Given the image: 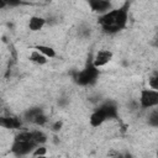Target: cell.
Listing matches in <instances>:
<instances>
[{
	"instance_id": "2",
	"label": "cell",
	"mask_w": 158,
	"mask_h": 158,
	"mask_svg": "<svg viewBox=\"0 0 158 158\" xmlns=\"http://www.w3.org/2000/svg\"><path fill=\"white\" fill-rule=\"evenodd\" d=\"M99 75V70L94 64H89L85 69H83L81 72H79L75 77V81L79 85H88L91 84L96 80Z\"/></svg>"
},
{
	"instance_id": "6",
	"label": "cell",
	"mask_w": 158,
	"mask_h": 158,
	"mask_svg": "<svg viewBox=\"0 0 158 158\" xmlns=\"http://www.w3.org/2000/svg\"><path fill=\"white\" fill-rule=\"evenodd\" d=\"M0 126L5 128H19L21 126V120L14 116H0Z\"/></svg>"
},
{
	"instance_id": "3",
	"label": "cell",
	"mask_w": 158,
	"mask_h": 158,
	"mask_svg": "<svg viewBox=\"0 0 158 158\" xmlns=\"http://www.w3.org/2000/svg\"><path fill=\"white\" fill-rule=\"evenodd\" d=\"M141 106L143 109H148L156 106L158 104V91L154 89H143L141 91Z\"/></svg>"
},
{
	"instance_id": "13",
	"label": "cell",
	"mask_w": 158,
	"mask_h": 158,
	"mask_svg": "<svg viewBox=\"0 0 158 158\" xmlns=\"http://www.w3.org/2000/svg\"><path fill=\"white\" fill-rule=\"evenodd\" d=\"M32 139H33L37 144H40V143L46 142L47 137H46V135H44L43 132H41V131H32Z\"/></svg>"
},
{
	"instance_id": "18",
	"label": "cell",
	"mask_w": 158,
	"mask_h": 158,
	"mask_svg": "<svg viewBox=\"0 0 158 158\" xmlns=\"http://www.w3.org/2000/svg\"><path fill=\"white\" fill-rule=\"evenodd\" d=\"M33 156H46V148L44 147L36 148V151L33 152Z\"/></svg>"
},
{
	"instance_id": "9",
	"label": "cell",
	"mask_w": 158,
	"mask_h": 158,
	"mask_svg": "<svg viewBox=\"0 0 158 158\" xmlns=\"http://www.w3.org/2000/svg\"><path fill=\"white\" fill-rule=\"evenodd\" d=\"M105 120H106L105 115L98 109V110L94 111V112L91 114V116H90V125L94 126V127H98V126H100Z\"/></svg>"
},
{
	"instance_id": "8",
	"label": "cell",
	"mask_w": 158,
	"mask_h": 158,
	"mask_svg": "<svg viewBox=\"0 0 158 158\" xmlns=\"http://www.w3.org/2000/svg\"><path fill=\"white\" fill-rule=\"evenodd\" d=\"M99 110L105 115L106 118H112V117H116V115H117V109L112 102H106V104L101 105L99 107Z\"/></svg>"
},
{
	"instance_id": "4",
	"label": "cell",
	"mask_w": 158,
	"mask_h": 158,
	"mask_svg": "<svg viewBox=\"0 0 158 158\" xmlns=\"http://www.w3.org/2000/svg\"><path fill=\"white\" fill-rule=\"evenodd\" d=\"M37 144L33 141H19L15 139L14 144H12V151L19 154V156H23V154H28Z\"/></svg>"
},
{
	"instance_id": "14",
	"label": "cell",
	"mask_w": 158,
	"mask_h": 158,
	"mask_svg": "<svg viewBox=\"0 0 158 158\" xmlns=\"http://www.w3.org/2000/svg\"><path fill=\"white\" fill-rule=\"evenodd\" d=\"M42 112V110L41 109H38V107H35V109H30L28 111H26V114H25V117H26V120L27 121H33V118L38 115V114H41Z\"/></svg>"
},
{
	"instance_id": "20",
	"label": "cell",
	"mask_w": 158,
	"mask_h": 158,
	"mask_svg": "<svg viewBox=\"0 0 158 158\" xmlns=\"http://www.w3.org/2000/svg\"><path fill=\"white\" fill-rule=\"evenodd\" d=\"M52 127H53V130H54V131H59V130H60V127H62V122L57 121Z\"/></svg>"
},
{
	"instance_id": "16",
	"label": "cell",
	"mask_w": 158,
	"mask_h": 158,
	"mask_svg": "<svg viewBox=\"0 0 158 158\" xmlns=\"http://www.w3.org/2000/svg\"><path fill=\"white\" fill-rule=\"evenodd\" d=\"M149 85H151V88L154 89V90L158 89V77H157V75H154V77H152V78L149 79Z\"/></svg>"
},
{
	"instance_id": "21",
	"label": "cell",
	"mask_w": 158,
	"mask_h": 158,
	"mask_svg": "<svg viewBox=\"0 0 158 158\" xmlns=\"http://www.w3.org/2000/svg\"><path fill=\"white\" fill-rule=\"evenodd\" d=\"M7 6V0H0V9Z\"/></svg>"
},
{
	"instance_id": "17",
	"label": "cell",
	"mask_w": 158,
	"mask_h": 158,
	"mask_svg": "<svg viewBox=\"0 0 158 158\" xmlns=\"http://www.w3.org/2000/svg\"><path fill=\"white\" fill-rule=\"evenodd\" d=\"M149 122H151V125H153V126H157V125H158V112H157V111H154V112L151 115Z\"/></svg>"
},
{
	"instance_id": "7",
	"label": "cell",
	"mask_w": 158,
	"mask_h": 158,
	"mask_svg": "<svg viewBox=\"0 0 158 158\" xmlns=\"http://www.w3.org/2000/svg\"><path fill=\"white\" fill-rule=\"evenodd\" d=\"M89 5L93 11L104 12L110 7V1H107V0H89Z\"/></svg>"
},
{
	"instance_id": "11",
	"label": "cell",
	"mask_w": 158,
	"mask_h": 158,
	"mask_svg": "<svg viewBox=\"0 0 158 158\" xmlns=\"http://www.w3.org/2000/svg\"><path fill=\"white\" fill-rule=\"evenodd\" d=\"M30 59H31L32 62L37 63V64H44V63L47 62L46 56H43V54H42L41 52H38V51H33V52L31 53V56H30Z\"/></svg>"
},
{
	"instance_id": "15",
	"label": "cell",
	"mask_w": 158,
	"mask_h": 158,
	"mask_svg": "<svg viewBox=\"0 0 158 158\" xmlns=\"http://www.w3.org/2000/svg\"><path fill=\"white\" fill-rule=\"evenodd\" d=\"M33 123H36V125H40V126H42V125H44L46 122H47V117L43 115V112H41V114H38L35 118H33V121H32Z\"/></svg>"
},
{
	"instance_id": "10",
	"label": "cell",
	"mask_w": 158,
	"mask_h": 158,
	"mask_svg": "<svg viewBox=\"0 0 158 158\" xmlns=\"http://www.w3.org/2000/svg\"><path fill=\"white\" fill-rule=\"evenodd\" d=\"M46 20L42 19V17H38V16H33L30 19V22H28V27L31 31H40L43 25H44Z\"/></svg>"
},
{
	"instance_id": "1",
	"label": "cell",
	"mask_w": 158,
	"mask_h": 158,
	"mask_svg": "<svg viewBox=\"0 0 158 158\" xmlns=\"http://www.w3.org/2000/svg\"><path fill=\"white\" fill-rule=\"evenodd\" d=\"M102 30L107 33H115L122 30L127 22V10L125 7L106 12L99 19Z\"/></svg>"
},
{
	"instance_id": "19",
	"label": "cell",
	"mask_w": 158,
	"mask_h": 158,
	"mask_svg": "<svg viewBox=\"0 0 158 158\" xmlns=\"http://www.w3.org/2000/svg\"><path fill=\"white\" fill-rule=\"evenodd\" d=\"M21 4V0H7V5L9 6H17Z\"/></svg>"
},
{
	"instance_id": "12",
	"label": "cell",
	"mask_w": 158,
	"mask_h": 158,
	"mask_svg": "<svg viewBox=\"0 0 158 158\" xmlns=\"http://www.w3.org/2000/svg\"><path fill=\"white\" fill-rule=\"evenodd\" d=\"M36 49H37L38 52H41L43 56H46V57H51V58H53V57L56 56L54 49H53L52 47H48V46L40 44V46H37V47H36Z\"/></svg>"
},
{
	"instance_id": "5",
	"label": "cell",
	"mask_w": 158,
	"mask_h": 158,
	"mask_svg": "<svg viewBox=\"0 0 158 158\" xmlns=\"http://www.w3.org/2000/svg\"><path fill=\"white\" fill-rule=\"evenodd\" d=\"M112 58V52L107 51V49H101L96 54H95V58L93 60V64L99 68V67H102L105 64H107Z\"/></svg>"
}]
</instances>
